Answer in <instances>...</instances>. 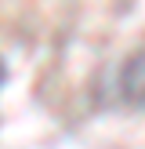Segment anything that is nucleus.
I'll return each instance as SVG.
<instances>
[{"label": "nucleus", "instance_id": "obj_2", "mask_svg": "<svg viewBox=\"0 0 145 149\" xmlns=\"http://www.w3.org/2000/svg\"><path fill=\"white\" fill-rule=\"evenodd\" d=\"M7 80V65H4V58H0V84Z\"/></svg>", "mask_w": 145, "mask_h": 149}, {"label": "nucleus", "instance_id": "obj_1", "mask_svg": "<svg viewBox=\"0 0 145 149\" xmlns=\"http://www.w3.org/2000/svg\"><path fill=\"white\" fill-rule=\"evenodd\" d=\"M123 95H127L130 102H138V106H145V51H138L134 58H130L127 65H123Z\"/></svg>", "mask_w": 145, "mask_h": 149}]
</instances>
